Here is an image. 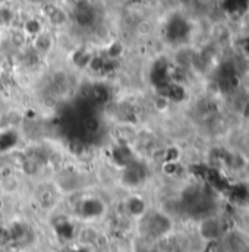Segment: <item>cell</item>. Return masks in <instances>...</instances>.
I'll use <instances>...</instances> for the list:
<instances>
[{"label":"cell","instance_id":"1","mask_svg":"<svg viewBox=\"0 0 249 252\" xmlns=\"http://www.w3.org/2000/svg\"><path fill=\"white\" fill-rule=\"evenodd\" d=\"M199 232H201V235H202L205 239L214 241V239H217V238L221 235V226H220V223H218L217 220H214V219H207V220H204V223H202Z\"/></svg>","mask_w":249,"mask_h":252},{"label":"cell","instance_id":"3","mask_svg":"<svg viewBox=\"0 0 249 252\" xmlns=\"http://www.w3.org/2000/svg\"><path fill=\"white\" fill-rule=\"evenodd\" d=\"M46 12H47V16H49V19H50V22L53 25H62V24H64L66 15H64V12H63L62 9H59L56 6H49L46 9Z\"/></svg>","mask_w":249,"mask_h":252},{"label":"cell","instance_id":"5","mask_svg":"<svg viewBox=\"0 0 249 252\" xmlns=\"http://www.w3.org/2000/svg\"><path fill=\"white\" fill-rule=\"evenodd\" d=\"M76 19H78V22H79V24H82V25H88V24H91V22H93V19H94L91 9H90L88 6H81V7L76 10Z\"/></svg>","mask_w":249,"mask_h":252},{"label":"cell","instance_id":"6","mask_svg":"<svg viewBox=\"0 0 249 252\" xmlns=\"http://www.w3.org/2000/svg\"><path fill=\"white\" fill-rule=\"evenodd\" d=\"M52 47V40L47 34H40L37 38H35V49L40 52V53H46L49 52Z\"/></svg>","mask_w":249,"mask_h":252},{"label":"cell","instance_id":"10","mask_svg":"<svg viewBox=\"0 0 249 252\" xmlns=\"http://www.w3.org/2000/svg\"><path fill=\"white\" fill-rule=\"evenodd\" d=\"M12 43L15 44V46H22L24 43H25V38H24V34L22 32H13L12 34Z\"/></svg>","mask_w":249,"mask_h":252},{"label":"cell","instance_id":"7","mask_svg":"<svg viewBox=\"0 0 249 252\" xmlns=\"http://www.w3.org/2000/svg\"><path fill=\"white\" fill-rule=\"evenodd\" d=\"M25 175L28 176H34L38 173V161L34 160V158H27V161L24 163L22 169H21Z\"/></svg>","mask_w":249,"mask_h":252},{"label":"cell","instance_id":"8","mask_svg":"<svg viewBox=\"0 0 249 252\" xmlns=\"http://www.w3.org/2000/svg\"><path fill=\"white\" fill-rule=\"evenodd\" d=\"M10 176H15V169L6 161L1 167H0V181L6 179V178H10Z\"/></svg>","mask_w":249,"mask_h":252},{"label":"cell","instance_id":"9","mask_svg":"<svg viewBox=\"0 0 249 252\" xmlns=\"http://www.w3.org/2000/svg\"><path fill=\"white\" fill-rule=\"evenodd\" d=\"M10 241H12L10 230H9V229H6V227H1V226H0V247H6Z\"/></svg>","mask_w":249,"mask_h":252},{"label":"cell","instance_id":"2","mask_svg":"<svg viewBox=\"0 0 249 252\" xmlns=\"http://www.w3.org/2000/svg\"><path fill=\"white\" fill-rule=\"evenodd\" d=\"M21 188V182L16 176H10V178H6L3 181H0V192L6 193V195H12V193H16Z\"/></svg>","mask_w":249,"mask_h":252},{"label":"cell","instance_id":"11","mask_svg":"<svg viewBox=\"0 0 249 252\" xmlns=\"http://www.w3.org/2000/svg\"><path fill=\"white\" fill-rule=\"evenodd\" d=\"M43 103H44V106H46V107H49V109H55V107L58 106V100H56L53 95H47V97H44Z\"/></svg>","mask_w":249,"mask_h":252},{"label":"cell","instance_id":"4","mask_svg":"<svg viewBox=\"0 0 249 252\" xmlns=\"http://www.w3.org/2000/svg\"><path fill=\"white\" fill-rule=\"evenodd\" d=\"M27 154L25 153H22V151H13V153H10L9 154V157H7V163L16 170V169H22V166H24V163L27 161Z\"/></svg>","mask_w":249,"mask_h":252}]
</instances>
